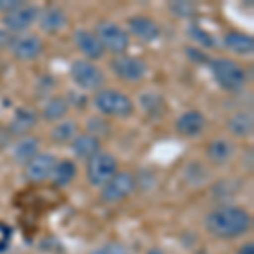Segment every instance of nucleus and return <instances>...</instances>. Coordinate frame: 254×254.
Wrapping results in <instances>:
<instances>
[{
    "instance_id": "412c9836",
    "label": "nucleus",
    "mask_w": 254,
    "mask_h": 254,
    "mask_svg": "<svg viewBox=\"0 0 254 254\" xmlns=\"http://www.w3.org/2000/svg\"><path fill=\"white\" fill-rule=\"evenodd\" d=\"M222 46L231 51L232 55H253L254 51V39L251 34H246L241 31H229L222 38Z\"/></svg>"
},
{
    "instance_id": "dca6fc26",
    "label": "nucleus",
    "mask_w": 254,
    "mask_h": 254,
    "mask_svg": "<svg viewBox=\"0 0 254 254\" xmlns=\"http://www.w3.org/2000/svg\"><path fill=\"white\" fill-rule=\"evenodd\" d=\"M38 24L39 29L46 32V34H58V32H61L66 27L68 15L58 5H48L39 9Z\"/></svg>"
},
{
    "instance_id": "f704fd0d",
    "label": "nucleus",
    "mask_w": 254,
    "mask_h": 254,
    "mask_svg": "<svg viewBox=\"0 0 254 254\" xmlns=\"http://www.w3.org/2000/svg\"><path fill=\"white\" fill-rule=\"evenodd\" d=\"M146 254H165V251L161 248H151Z\"/></svg>"
},
{
    "instance_id": "473e14b6",
    "label": "nucleus",
    "mask_w": 254,
    "mask_h": 254,
    "mask_svg": "<svg viewBox=\"0 0 254 254\" xmlns=\"http://www.w3.org/2000/svg\"><path fill=\"white\" fill-rule=\"evenodd\" d=\"M10 141H12V136H10L9 129H7V126L0 124V149H5V147L10 144Z\"/></svg>"
},
{
    "instance_id": "6e6552de",
    "label": "nucleus",
    "mask_w": 254,
    "mask_h": 254,
    "mask_svg": "<svg viewBox=\"0 0 254 254\" xmlns=\"http://www.w3.org/2000/svg\"><path fill=\"white\" fill-rule=\"evenodd\" d=\"M137 180L130 171H117L112 178L100 188V200L105 203H117L134 193Z\"/></svg>"
},
{
    "instance_id": "4468645a",
    "label": "nucleus",
    "mask_w": 254,
    "mask_h": 254,
    "mask_svg": "<svg viewBox=\"0 0 254 254\" xmlns=\"http://www.w3.org/2000/svg\"><path fill=\"white\" fill-rule=\"evenodd\" d=\"M38 122H39V114L34 109L27 107V105H19L12 112L7 129H9L12 137H22L31 134V130L38 126Z\"/></svg>"
},
{
    "instance_id": "72a5a7b5",
    "label": "nucleus",
    "mask_w": 254,
    "mask_h": 254,
    "mask_svg": "<svg viewBox=\"0 0 254 254\" xmlns=\"http://www.w3.org/2000/svg\"><path fill=\"white\" fill-rule=\"evenodd\" d=\"M237 254H254V244L253 243H246L239 248Z\"/></svg>"
},
{
    "instance_id": "bb28decb",
    "label": "nucleus",
    "mask_w": 254,
    "mask_h": 254,
    "mask_svg": "<svg viewBox=\"0 0 254 254\" xmlns=\"http://www.w3.org/2000/svg\"><path fill=\"white\" fill-rule=\"evenodd\" d=\"M168 9L178 19H193L196 15V5L191 2H187V0H182V2L175 0L168 5Z\"/></svg>"
},
{
    "instance_id": "f03ea898",
    "label": "nucleus",
    "mask_w": 254,
    "mask_h": 254,
    "mask_svg": "<svg viewBox=\"0 0 254 254\" xmlns=\"http://www.w3.org/2000/svg\"><path fill=\"white\" fill-rule=\"evenodd\" d=\"M92 104L97 109V112L104 117L129 119L136 112V104L132 98L117 88L104 87L98 90L92 98Z\"/></svg>"
},
{
    "instance_id": "2f4dec72",
    "label": "nucleus",
    "mask_w": 254,
    "mask_h": 254,
    "mask_svg": "<svg viewBox=\"0 0 254 254\" xmlns=\"http://www.w3.org/2000/svg\"><path fill=\"white\" fill-rule=\"evenodd\" d=\"M14 34H10L7 29L0 27V49H10L12 43H14Z\"/></svg>"
},
{
    "instance_id": "f3484780",
    "label": "nucleus",
    "mask_w": 254,
    "mask_h": 254,
    "mask_svg": "<svg viewBox=\"0 0 254 254\" xmlns=\"http://www.w3.org/2000/svg\"><path fill=\"white\" fill-rule=\"evenodd\" d=\"M236 144L232 139L219 136L214 137L205 147V156L212 165L222 166L225 163H229L236 154Z\"/></svg>"
},
{
    "instance_id": "7c9ffc66",
    "label": "nucleus",
    "mask_w": 254,
    "mask_h": 254,
    "mask_svg": "<svg viewBox=\"0 0 254 254\" xmlns=\"http://www.w3.org/2000/svg\"><path fill=\"white\" fill-rule=\"evenodd\" d=\"M187 55L190 56V60L196 61V63H207L210 61V58H208V55H205L203 51H200V49L196 48H187Z\"/></svg>"
},
{
    "instance_id": "4be33fe9",
    "label": "nucleus",
    "mask_w": 254,
    "mask_h": 254,
    "mask_svg": "<svg viewBox=\"0 0 254 254\" xmlns=\"http://www.w3.org/2000/svg\"><path fill=\"white\" fill-rule=\"evenodd\" d=\"M69 104L66 100V97L63 95H51L44 100L43 109H41V117L48 122H60L63 119H66L69 112Z\"/></svg>"
},
{
    "instance_id": "ddd939ff",
    "label": "nucleus",
    "mask_w": 254,
    "mask_h": 254,
    "mask_svg": "<svg viewBox=\"0 0 254 254\" xmlns=\"http://www.w3.org/2000/svg\"><path fill=\"white\" fill-rule=\"evenodd\" d=\"M73 41H75L76 49L83 55L85 60L88 61H98L104 58L105 49L102 46L100 39L92 29H85V27H78L73 31Z\"/></svg>"
},
{
    "instance_id": "1a4fd4ad",
    "label": "nucleus",
    "mask_w": 254,
    "mask_h": 254,
    "mask_svg": "<svg viewBox=\"0 0 254 254\" xmlns=\"http://www.w3.org/2000/svg\"><path fill=\"white\" fill-rule=\"evenodd\" d=\"M38 15H39V7L24 3L19 9L9 12V14H3L0 22H2L3 29H7L10 34L19 36L29 32L31 27L38 22Z\"/></svg>"
},
{
    "instance_id": "a878e982",
    "label": "nucleus",
    "mask_w": 254,
    "mask_h": 254,
    "mask_svg": "<svg viewBox=\"0 0 254 254\" xmlns=\"http://www.w3.org/2000/svg\"><path fill=\"white\" fill-rule=\"evenodd\" d=\"M187 34L193 43H196L202 48H215L217 46V39L208 31H205L203 27H200L198 24L191 22L187 29Z\"/></svg>"
},
{
    "instance_id": "423d86ee",
    "label": "nucleus",
    "mask_w": 254,
    "mask_h": 254,
    "mask_svg": "<svg viewBox=\"0 0 254 254\" xmlns=\"http://www.w3.org/2000/svg\"><path fill=\"white\" fill-rule=\"evenodd\" d=\"M85 163H87L85 165L87 182L95 188H102L119 171L117 158L107 151H100Z\"/></svg>"
},
{
    "instance_id": "aec40b11",
    "label": "nucleus",
    "mask_w": 254,
    "mask_h": 254,
    "mask_svg": "<svg viewBox=\"0 0 254 254\" xmlns=\"http://www.w3.org/2000/svg\"><path fill=\"white\" fill-rule=\"evenodd\" d=\"M227 130L231 136L246 139L253 136L254 132V116L251 110H241V112H234L225 122Z\"/></svg>"
},
{
    "instance_id": "6ab92c4d",
    "label": "nucleus",
    "mask_w": 254,
    "mask_h": 254,
    "mask_svg": "<svg viewBox=\"0 0 254 254\" xmlns=\"http://www.w3.org/2000/svg\"><path fill=\"white\" fill-rule=\"evenodd\" d=\"M39 147H41L39 139L36 136H32V134H27V136L19 137L17 141L14 142L10 156L17 165L24 166L27 161H31V159L39 153Z\"/></svg>"
},
{
    "instance_id": "c756f323",
    "label": "nucleus",
    "mask_w": 254,
    "mask_h": 254,
    "mask_svg": "<svg viewBox=\"0 0 254 254\" xmlns=\"http://www.w3.org/2000/svg\"><path fill=\"white\" fill-rule=\"evenodd\" d=\"M24 3L26 2H22V0H0V12L2 14H9V12L19 9Z\"/></svg>"
},
{
    "instance_id": "2eb2a0df",
    "label": "nucleus",
    "mask_w": 254,
    "mask_h": 254,
    "mask_svg": "<svg viewBox=\"0 0 254 254\" xmlns=\"http://www.w3.org/2000/svg\"><path fill=\"white\" fill-rule=\"evenodd\" d=\"M126 31L129 32V36L132 34L134 38H137L142 43H154L161 36V26L154 19L147 17L144 14H137L129 17Z\"/></svg>"
},
{
    "instance_id": "cd10ccee",
    "label": "nucleus",
    "mask_w": 254,
    "mask_h": 254,
    "mask_svg": "<svg viewBox=\"0 0 254 254\" xmlns=\"http://www.w3.org/2000/svg\"><path fill=\"white\" fill-rule=\"evenodd\" d=\"M87 127H88V134H92V136H95V137H104V136H107V134L110 132V124L105 119H102V117H90L88 119V122H87Z\"/></svg>"
},
{
    "instance_id": "0eeeda50",
    "label": "nucleus",
    "mask_w": 254,
    "mask_h": 254,
    "mask_svg": "<svg viewBox=\"0 0 254 254\" xmlns=\"http://www.w3.org/2000/svg\"><path fill=\"white\" fill-rule=\"evenodd\" d=\"M110 68L119 80L127 81V83H137L144 80L149 71V64L139 56L127 55V53L114 56V60L110 61Z\"/></svg>"
},
{
    "instance_id": "7ed1b4c3",
    "label": "nucleus",
    "mask_w": 254,
    "mask_h": 254,
    "mask_svg": "<svg viewBox=\"0 0 254 254\" xmlns=\"http://www.w3.org/2000/svg\"><path fill=\"white\" fill-rule=\"evenodd\" d=\"M208 69L217 87L224 92L237 93L241 92L248 83V75L243 64L231 58H214L208 61Z\"/></svg>"
},
{
    "instance_id": "20e7f679",
    "label": "nucleus",
    "mask_w": 254,
    "mask_h": 254,
    "mask_svg": "<svg viewBox=\"0 0 254 254\" xmlns=\"http://www.w3.org/2000/svg\"><path fill=\"white\" fill-rule=\"evenodd\" d=\"M69 76H71V81L75 83V87L83 93L98 92V90L104 88L105 81H107L104 69L97 63L85 58H78L69 64Z\"/></svg>"
},
{
    "instance_id": "9d476101",
    "label": "nucleus",
    "mask_w": 254,
    "mask_h": 254,
    "mask_svg": "<svg viewBox=\"0 0 254 254\" xmlns=\"http://www.w3.org/2000/svg\"><path fill=\"white\" fill-rule=\"evenodd\" d=\"M58 165V156L53 153H39L31 161L24 165V178L31 183H44L51 180L55 168Z\"/></svg>"
},
{
    "instance_id": "b1692460",
    "label": "nucleus",
    "mask_w": 254,
    "mask_h": 254,
    "mask_svg": "<svg viewBox=\"0 0 254 254\" xmlns=\"http://www.w3.org/2000/svg\"><path fill=\"white\" fill-rule=\"evenodd\" d=\"M76 175H78V166H76L75 159L63 158L58 159V165L55 168L51 180L56 187H68L76 178Z\"/></svg>"
},
{
    "instance_id": "5701e85b",
    "label": "nucleus",
    "mask_w": 254,
    "mask_h": 254,
    "mask_svg": "<svg viewBox=\"0 0 254 254\" xmlns=\"http://www.w3.org/2000/svg\"><path fill=\"white\" fill-rule=\"evenodd\" d=\"M78 134V122L75 119H63V121L53 124L51 130H49V139L53 144L64 146L69 144Z\"/></svg>"
},
{
    "instance_id": "c85d7f7f",
    "label": "nucleus",
    "mask_w": 254,
    "mask_h": 254,
    "mask_svg": "<svg viewBox=\"0 0 254 254\" xmlns=\"http://www.w3.org/2000/svg\"><path fill=\"white\" fill-rule=\"evenodd\" d=\"M92 254H130V253H129V249L124 248L122 244L107 243V244L100 246V248H97Z\"/></svg>"
},
{
    "instance_id": "9b49d317",
    "label": "nucleus",
    "mask_w": 254,
    "mask_h": 254,
    "mask_svg": "<svg viewBox=\"0 0 254 254\" xmlns=\"http://www.w3.org/2000/svg\"><path fill=\"white\" fill-rule=\"evenodd\" d=\"M43 49L44 43L41 36L34 32H26V34L15 36L9 51L19 61H34L43 55Z\"/></svg>"
},
{
    "instance_id": "f8f14e48",
    "label": "nucleus",
    "mask_w": 254,
    "mask_h": 254,
    "mask_svg": "<svg viewBox=\"0 0 254 254\" xmlns=\"http://www.w3.org/2000/svg\"><path fill=\"white\" fill-rule=\"evenodd\" d=\"M205 127H207V117L203 116V112H200L196 109L185 110V112L180 114L175 119L176 134H180L182 137L187 139H195L202 136Z\"/></svg>"
},
{
    "instance_id": "a211bd4d",
    "label": "nucleus",
    "mask_w": 254,
    "mask_h": 254,
    "mask_svg": "<svg viewBox=\"0 0 254 254\" xmlns=\"http://www.w3.org/2000/svg\"><path fill=\"white\" fill-rule=\"evenodd\" d=\"M69 147H71V153L76 159L88 161L90 158H93L97 153L102 151V142L98 137L88 132H78L76 137L69 142Z\"/></svg>"
},
{
    "instance_id": "f257e3e1",
    "label": "nucleus",
    "mask_w": 254,
    "mask_h": 254,
    "mask_svg": "<svg viewBox=\"0 0 254 254\" xmlns=\"http://www.w3.org/2000/svg\"><path fill=\"white\" fill-rule=\"evenodd\" d=\"M203 227L215 239L231 241L251 231L253 217L239 205H220L205 215Z\"/></svg>"
},
{
    "instance_id": "393cba45",
    "label": "nucleus",
    "mask_w": 254,
    "mask_h": 254,
    "mask_svg": "<svg viewBox=\"0 0 254 254\" xmlns=\"http://www.w3.org/2000/svg\"><path fill=\"white\" fill-rule=\"evenodd\" d=\"M139 102H141L142 110H144V112L149 117H159L163 112H165V107H166L163 95H159V93H154V92L142 93L141 98H139Z\"/></svg>"
},
{
    "instance_id": "39448f33",
    "label": "nucleus",
    "mask_w": 254,
    "mask_h": 254,
    "mask_svg": "<svg viewBox=\"0 0 254 254\" xmlns=\"http://www.w3.org/2000/svg\"><path fill=\"white\" fill-rule=\"evenodd\" d=\"M93 32L97 34V38L100 39L102 46L105 51L112 53V55H124V53L130 46V36L121 24L114 22L109 19H102L95 24Z\"/></svg>"
}]
</instances>
